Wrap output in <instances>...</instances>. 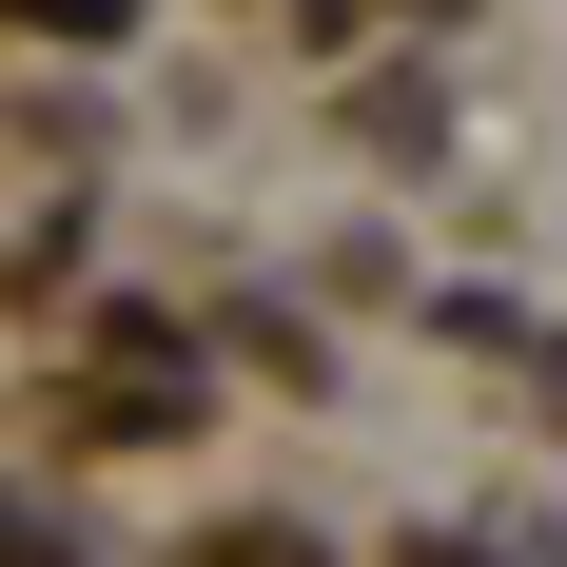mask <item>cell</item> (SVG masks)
Masks as SVG:
<instances>
[{
  "instance_id": "1",
  "label": "cell",
  "mask_w": 567,
  "mask_h": 567,
  "mask_svg": "<svg viewBox=\"0 0 567 567\" xmlns=\"http://www.w3.org/2000/svg\"><path fill=\"white\" fill-rule=\"evenodd\" d=\"M20 20H59V40H99V20H117V0H20Z\"/></svg>"
}]
</instances>
